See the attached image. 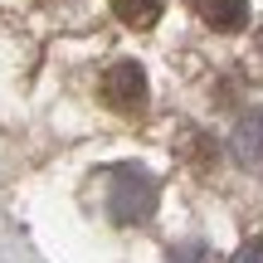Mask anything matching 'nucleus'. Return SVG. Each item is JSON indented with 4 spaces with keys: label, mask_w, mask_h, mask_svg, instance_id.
I'll return each mask as SVG.
<instances>
[{
    "label": "nucleus",
    "mask_w": 263,
    "mask_h": 263,
    "mask_svg": "<svg viewBox=\"0 0 263 263\" xmlns=\"http://www.w3.org/2000/svg\"><path fill=\"white\" fill-rule=\"evenodd\" d=\"M171 263H219L205 244H176L171 249Z\"/></svg>",
    "instance_id": "nucleus-6"
},
{
    "label": "nucleus",
    "mask_w": 263,
    "mask_h": 263,
    "mask_svg": "<svg viewBox=\"0 0 263 263\" xmlns=\"http://www.w3.org/2000/svg\"><path fill=\"white\" fill-rule=\"evenodd\" d=\"M234 263H263V234H258V239H249V244L239 249V258H234Z\"/></svg>",
    "instance_id": "nucleus-7"
},
{
    "label": "nucleus",
    "mask_w": 263,
    "mask_h": 263,
    "mask_svg": "<svg viewBox=\"0 0 263 263\" xmlns=\"http://www.w3.org/2000/svg\"><path fill=\"white\" fill-rule=\"evenodd\" d=\"M200 20H205L215 34H239L249 25V0H190Z\"/></svg>",
    "instance_id": "nucleus-3"
},
{
    "label": "nucleus",
    "mask_w": 263,
    "mask_h": 263,
    "mask_svg": "<svg viewBox=\"0 0 263 263\" xmlns=\"http://www.w3.org/2000/svg\"><path fill=\"white\" fill-rule=\"evenodd\" d=\"M161 10H166V0H112V15L132 29H151L161 20Z\"/></svg>",
    "instance_id": "nucleus-5"
},
{
    "label": "nucleus",
    "mask_w": 263,
    "mask_h": 263,
    "mask_svg": "<svg viewBox=\"0 0 263 263\" xmlns=\"http://www.w3.org/2000/svg\"><path fill=\"white\" fill-rule=\"evenodd\" d=\"M161 185L146 166H112L107 171V219L112 224H146L156 215Z\"/></svg>",
    "instance_id": "nucleus-1"
},
{
    "label": "nucleus",
    "mask_w": 263,
    "mask_h": 263,
    "mask_svg": "<svg viewBox=\"0 0 263 263\" xmlns=\"http://www.w3.org/2000/svg\"><path fill=\"white\" fill-rule=\"evenodd\" d=\"M98 98H103L112 112L137 117L141 107H146V98H151V88H146V68H141V64H132V59L112 64V68L103 73V83H98Z\"/></svg>",
    "instance_id": "nucleus-2"
},
{
    "label": "nucleus",
    "mask_w": 263,
    "mask_h": 263,
    "mask_svg": "<svg viewBox=\"0 0 263 263\" xmlns=\"http://www.w3.org/2000/svg\"><path fill=\"white\" fill-rule=\"evenodd\" d=\"M234 156H239V166H249V171H263V112H249L244 122L234 127Z\"/></svg>",
    "instance_id": "nucleus-4"
}]
</instances>
